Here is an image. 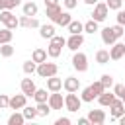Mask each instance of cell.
I'll return each instance as SVG.
<instances>
[{
  "mask_svg": "<svg viewBox=\"0 0 125 125\" xmlns=\"http://www.w3.org/2000/svg\"><path fill=\"white\" fill-rule=\"evenodd\" d=\"M64 45H66V39H64V37L53 35V37H51V43H49V49H47V55L53 57V59H57V57L62 53V47H64Z\"/></svg>",
  "mask_w": 125,
  "mask_h": 125,
  "instance_id": "obj_1",
  "label": "cell"
},
{
  "mask_svg": "<svg viewBox=\"0 0 125 125\" xmlns=\"http://www.w3.org/2000/svg\"><path fill=\"white\" fill-rule=\"evenodd\" d=\"M57 70H59V66H57L55 62H47V61H43V62L37 64V70H35V72H37L41 78H49V76H55Z\"/></svg>",
  "mask_w": 125,
  "mask_h": 125,
  "instance_id": "obj_2",
  "label": "cell"
},
{
  "mask_svg": "<svg viewBox=\"0 0 125 125\" xmlns=\"http://www.w3.org/2000/svg\"><path fill=\"white\" fill-rule=\"evenodd\" d=\"M0 21H2L4 27H8V29H16V27L20 25L18 18H16L10 10H0Z\"/></svg>",
  "mask_w": 125,
  "mask_h": 125,
  "instance_id": "obj_3",
  "label": "cell"
},
{
  "mask_svg": "<svg viewBox=\"0 0 125 125\" xmlns=\"http://www.w3.org/2000/svg\"><path fill=\"white\" fill-rule=\"evenodd\" d=\"M80 105H82V100L76 96V92H68L66 98H64V107H66L68 111H78Z\"/></svg>",
  "mask_w": 125,
  "mask_h": 125,
  "instance_id": "obj_4",
  "label": "cell"
},
{
  "mask_svg": "<svg viewBox=\"0 0 125 125\" xmlns=\"http://www.w3.org/2000/svg\"><path fill=\"white\" fill-rule=\"evenodd\" d=\"M72 66H74V70H78V72H86V70H88V57H86L84 53H74V57H72Z\"/></svg>",
  "mask_w": 125,
  "mask_h": 125,
  "instance_id": "obj_5",
  "label": "cell"
},
{
  "mask_svg": "<svg viewBox=\"0 0 125 125\" xmlns=\"http://www.w3.org/2000/svg\"><path fill=\"white\" fill-rule=\"evenodd\" d=\"M107 12H109L107 4H100V2H96V4H94V12H92V20H96L98 23L104 21V20L107 18Z\"/></svg>",
  "mask_w": 125,
  "mask_h": 125,
  "instance_id": "obj_6",
  "label": "cell"
},
{
  "mask_svg": "<svg viewBox=\"0 0 125 125\" xmlns=\"http://www.w3.org/2000/svg\"><path fill=\"white\" fill-rule=\"evenodd\" d=\"M25 102H27V96L21 92V94H16V96H12V98H10L8 107H10V109H23Z\"/></svg>",
  "mask_w": 125,
  "mask_h": 125,
  "instance_id": "obj_7",
  "label": "cell"
},
{
  "mask_svg": "<svg viewBox=\"0 0 125 125\" xmlns=\"http://www.w3.org/2000/svg\"><path fill=\"white\" fill-rule=\"evenodd\" d=\"M117 39H119V35L115 33L113 27H104V29H102V41H104L105 45H113Z\"/></svg>",
  "mask_w": 125,
  "mask_h": 125,
  "instance_id": "obj_8",
  "label": "cell"
},
{
  "mask_svg": "<svg viewBox=\"0 0 125 125\" xmlns=\"http://www.w3.org/2000/svg\"><path fill=\"white\" fill-rule=\"evenodd\" d=\"M82 43H84L82 33H70V37L66 39V45L70 51H78V47H82Z\"/></svg>",
  "mask_w": 125,
  "mask_h": 125,
  "instance_id": "obj_9",
  "label": "cell"
},
{
  "mask_svg": "<svg viewBox=\"0 0 125 125\" xmlns=\"http://www.w3.org/2000/svg\"><path fill=\"white\" fill-rule=\"evenodd\" d=\"M109 107H111V117H113V119H117L119 115L125 113V105H123V100H121V98H115Z\"/></svg>",
  "mask_w": 125,
  "mask_h": 125,
  "instance_id": "obj_10",
  "label": "cell"
},
{
  "mask_svg": "<svg viewBox=\"0 0 125 125\" xmlns=\"http://www.w3.org/2000/svg\"><path fill=\"white\" fill-rule=\"evenodd\" d=\"M35 90H37V86H35V82H33L31 78H23V80H21V92H23L27 98H33Z\"/></svg>",
  "mask_w": 125,
  "mask_h": 125,
  "instance_id": "obj_11",
  "label": "cell"
},
{
  "mask_svg": "<svg viewBox=\"0 0 125 125\" xmlns=\"http://www.w3.org/2000/svg\"><path fill=\"white\" fill-rule=\"evenodd\" d=\"M47 104L51 105V109H62V105H64V100H62V96H61L59 92H53V94L49 96Z\"/></svg>",
  "mask_w": 125,
  "mask_h": 125,
  "instance_id": "obj_12",
  "label": "cell"
},
{
  "mask_svg": "<svg viewBox=\"0 0 125 125\" xmlns=\"http://www.w3.org/2000/svg\"><path fill=\"white\" fill-rule=\"evenodd\" d=\"M88 119H90V123H94V125H102V123L105 121V111H104V109H92V111L88 113Z\"/></svg>",
  "mask_w": 125,
  "mask_h": 125,
  "instance_id": "obj_13",
  "label": "cell"
},
{
  "mask_svg": "<svg viewBox=\"0 0 125 125\" xmlns=\"http://www.w3.org/2000/svg\"><path fill=\"white\" fill-rule=\"evenodd\" d=\"M125 55V43H113L111 51H109V59L111 61H119Z\"/></svg>",
  "mask_w": 125,
  "mask_h": 125,
  "instance_id": "obj_14",
  "label": "cell"
},
{
  "mask_svg": "<svg viewBox=\"0 0 125 125\" xmlns=\"http://www.w3.org/2000/svg\"><path fill=\"white\" fill-rule=\"evenodd\" d=\"M62 88H64L66 92H78V88H80V82H78V78H74V76H68V78H64V80H62Z\"/></svg>",
  "mask_w": 125,
  "mask_h": 125,
  "instance_id": "obj_15",
  "label": "cell"
},
{
  "mask_svg": "<svg viewBox=\"0 0 125 125\" xmlns=\"http://www.w3.org/2000/svg\"><path fill=\"white\" fill-rule=\"evenodd\" d=\"M45 80H47V90H49V92H59V90L62 88V80L57 78V74H55V76H49V78H45Z\"/></svg>",
  "mask_w": 125,
  "mask_h": 125,
  "instance_id": "obj_16",
  "label": "cell"
},
{
  "mask_svg": "<svg viewBox=\"0 0 125 125\" xmlns=\"http://www.w3.org/2000/svg\"><path fill=\"white\" fill-rule=\"evenodd\" d=\"M115 98H117V96H115L113 92H105V90H104V92L98 96V102H100V105H104V107H109V105H111V102H113Z\"/></svg>",
  "mask_w": 125,
  "mask_h": 125,
  "instance_id": "obj_17",
  "label": "cell"
},
{
  "mask_svg": "<svg viewBox=\"0 0 125 125\" xmlns=\"http://www.w3.org/2000/svg\"><path fill=\"white\" fill-rule=\"evenodd\" d=\"M39 35H41L43 39H51V37L55 35V25H51V23H49V25H47V23H45V25H39Z\"/></svg>",
  "mask_w": 125,
  "mask_h": 125,
  "instance_id": "obj_18",
  "label": "cell"
},
{
  "mask_svg": "<svg viewBox=\"0 0 125 125\" xmlns=\"http://www.w3.org/2000/svg\"><path fill=\"white\" fill-rule=\"evenodd\" d=\"M61 12H62L61 4H57V6H47V8H45V14H47V18H49L51 21H55V18H57Z\"/></svg>",
  "mask_w": 125,
  "mask_h": 125,
  "instance_id": "obj_19",
  "label": "cell"
},
{
  "mask_svg": "<svg viewBox=\"0 0 125 125\" xmlns=\"http://www.w3.org/2000/svg\"><path fill=\"white\" fill-rule=\"evenodd\" d=\"M70 20H72V18H70V14H68V12H61V14H59V16L55 18V21H53V23H57V25H62V27H66V25L70 23Z\"/></svg>",
  "mask_w": 125,
  "mask_h": 125,
  "instance_id": "obj_20",
  "label": "cell"
},
{
  "mask_svg": "<svg viewBox=\"0 0 125 125\" xmlns=\"http://www.w3.org/2000/svg\"><path fill=\"white\" fill-rule=\"evenodd\" d=\"M35 109H37V117H47V115L51 113V105H49L47 102H39V104L35 105Z\"/></svg>",
  "mask_w": 125,
  "mask_h": 125,
  "instance_id": "obj_21",
  "label": "cell"
},
{
  "mask_svg": "<svg viewBox=\"0 0 125 125\" xmlns=\"http://www.w3.org/2000/svg\"><path fill=\"white\" fill-rule=\"evenodd\" d=\"M31 61L33 62H43V61H47V51L45 49H35L33 53H31Z\"/></svg>",
  "mask_w": 125,
  "mask_h": 125,
  "instance_id": "obj_22",
  "label": "cell"
},
{
  "mask_svg": "<svg viewBox=\"0 0 125 125\" xmlns=\"http://www.w3.org/2000/svg\"><path fill=\"white\" fill-rule=\"evenodd\" d=\"M70 33H82L84 31V23H80L78 20H70V23L66 25Z\"/></svg>",
  "mask_w": 125,
  "mask_h": 125,
  "instance_id": "obj_23",
  "label": "cell"
},
{
  "mask_svg": "<svg viewBox=\"0 0 125 125\" xmlns=\"http://www.w3.org/2000/svg\"><path fill=\"white\" fill-rule=\"evenodd\" d=\"M96 61H98L100 64H107V62H109V51L100 49V51L96 53Z\"/></svg>",
  "mask_w": 125,
  "mask_h": 125,
  "instance_id": "obj_24",
  "label": "cell"
},
{
  "mask_svg": "<svg viewBox=\"0 0 125 125\" xmlns=\"http://www.w3.org/2000/svg\"><path fill=\"white\" fill-rule=\"evenodd\" d=\"M23 14L29 16V18H33V16L37 14V4H35V2H27V4H23Z\"/></svg>",
  "mask_w": 125,
  "mask_h": 125,
  "instance_id": "obj_25",
  "label": "cell"
},
{
  "mask_svg": "<svg viewBox=\"0 0 125 125\" xmlns=\"http://www.w3.org/2000/svg\"><path fill=\"white\" fill-rule=\"evenodd\" d=\"M23 121H25L23 113H12V115L8 117V125H21Z\"/></svg>",
  "mask_w": 125,
  "mask_h": 125,
  "instance_id": "obj_26",
  "label": "cell"
},
{
  "mask_svg": "<svg viewBox=\"0 0 125 125\" xmlns=\"http://www.w3.org/2000/svg\"><path fill=\"white\" fill-rule=\"evenodd\" d=\"M0 55L6 57V59L12 57V55H14V47H12L10 43H2V45H0Z\"/></svg>",
  "mask_w": 125,
  "mask_h": 125,
  "instance_id": "obj_27",
  "label": "cell"
},
{
  "mask_svg": "<svg viewBox=\"0 0 125 125\" xmlns=\"http://www.w3.org/2000/svg\"><path fill=\"white\" fill-rule=\"evenodd\" d=\"M10 41H12V29H8V27L0 29V45L2 43H10Z\"/></svg>",
  "mask_w": 125,
  "mask_h": 125,
  "instance_id": "obj_28",
  "label": "cell"
},
{
  "mask_svg": "<svg viewBox=\"0 0 125 125\" xmlns=\"http://www.w3.org/2000/svg\"><path fill=\"white\" fill-rule=\"evenodd\" d=\"M80 100H82V102H94V100H96V96H94V92L90 90V86L82 90V96H80Z\"/></svg>",
  "mask_w": 125,
  "mask_h": 125,
  "instance_id": "obj_29",
  "label": "cell"
},
{
  "mask_svg": "<svg viewBox=\"0 0 125 125\" xmlns=\"http://www.w3.org/2000/svg\"><path fill=\"white\" fill-rule=\"evenodd\" d=\"M33 98H35V102H37V104H39V102H47V100H49L47 90H43V88H41V90L37 88V90H35V94H33Z\"/></svg>",
  "mask_w": 125,
  "mask_h": 125,
  "instance_id": "obj_30",
  "label": "cell"
},
{
  "mask_svg": "<svg viewBox=\"0 0 125 125\" xmlns=\"http://www.w3.org/2000/svg\"><path fill=\"white\" fill-rule=\"evenodd\" d=\"M84 31H86V33H96V31H98V21H96V20L86 21V23H84Z\"/></svg>",
  "mask_w": 125,
  "mask_h": 125,
  "instance_id": "obj_31",
  "label": "cell"
},
{
  "mask_svg": "<svg viewBox=\"0 0 125 125\" xmlns=\"http://www.w3.org/2000/svg\"><path fill=\"white\" fill-rule=\"evenodd\" d=\"M37 70V62H33V61H25L23 62V72L25 74H33Z\"/></svg>",
  "mask_w": 125,
  "mask_h": 125,
  "instance_id": "obj_32",
  "label": "cell"
},
{
  "mask_svg": "<svg viewBox=\"0 0 125 125\" xmlns=\"http://www.w3.org/2000/svg\"><path fill=\"white\" fill-rule=\"evenodd\" d=\"M23 117L25 119H35L37 117V109L35 107H29V105H23Z\"/></svg>",
  "mask_w": 125,
  "mask_h": 125,
  "instance_id": "obj_33",
  "label": "cell"
},
{
  "mask_svg": "<svg viewBox=\"0 0 125 125\" xmlns=\"http://www.w3.org/2000/svg\"><path fill=\"white\" fill-rule=\"evenodd\" d=\"M90 90H92V92H94V96L98 98V96H100V94H102V92H104L105 88H104V84H102V82L98 80V82H94V84H90Z\"/></svg>",
  "mask_w": 125,
  "mask_h": 125,
  "instance_id": "obj_34",
  "label": "cell"
},
{
  "mask_svg": "<svg viewBox=\"0 0 125 125\" xmlns=\"http://www.w3.org/2000/svg\"><path fill=\"white\" fill-rule=\"evenodd\" d=\"M100 82H102V84H104V88L107 90L109 86H113V76H111V74H104V76L100 78Z\"/></svg>",
  "mask_w": 125,
  "mask_h": 125,
  "instance_id": "obj_35",
  "label": "cell"
},
{
  "mask_svg": "<svg viewBox=\"0 0 125 125\" xmlns=\"http://www.w3.org/2000/svg\"><path fill=\"white\" fill-rule=\"evenodd\" d=\"M113 94H115L117 98H123V96H125V84H115V86H113Z\"/></svg>",
  "mask_w": 125,
  "mask_h": 125,
  "instance_id": "obj_36",
  "label": "cell"
},
{
  "mask_svg": "<svg viewBox=\"0 0 125 125\" xmlns=\"http://www.w3.org/2000/svg\"><path fill=\"white\" fill-rule=\"evenodd\" d=\"M121 2H123V0H107L105 4H107L109 10H121Z\"/></svg>",
  "mask_w": 125,
  "mask_h": 125,
  "instance_id": "obj_37",
  "label": "cell"
},
{
  "mask_svg": "<svg viewBox=\"0 0 125 125\" xmlns=\"http://www.w3.org/2000/svg\"><path fill=\"white\" fill-rule=\"evenodd\" d=\"M8 102H10V98H8L6 94H0V109L8 107Z\"/></svg>",
  "mask_w": 125,
  "mask_h": 125,
  "instance_id": "obj_38",
  "label": "cell"
},
{
  "mask_svg": "<svg viewBox=\"0 0 125 125\" xmlns=\"http://www.w3.org/2000/svg\"><path fill=\"white\" fill-rule=\"evenodd\" d=\"M20 4H21V0H6V10H12V8L20 6Z\"/></svg>",
  "mask_w": 125,
  "mask_h": 125,
  "instance_id": "obj_39",
  "label": "cell"
},
{
  "mask_svg": "<svg viewBox=\"0 0 125 125\" xmlns=\"http://www.w3.org/2000/svg\"><path fill=\"white\" fill-rule=\"evenodd\" d=\"M62 4H64V8H66V10H72V8H76V4H78V2H76V0H62Z\"/></svg>",
  "mask_w": 125,
  "mask_h": 125,
  "instance_id": "obj_40",
  "label": "cell"
},
{
  "mask_svg": "<svg viewBox=\"0 0 125 125\" xmlns=\"http://www.w3.org/2000/svg\"><path fill=\"white\" fill-rule=\"evenodd\" d=\"M117 23L125 25V10H117Z\"/></svg>",
  "mask_w": 125,
  "mask_h": 125,
  "instance_id": "obj_41",
  "label": "cell"
},
{
  "mask_svg": "<svg viewBox=\"0 0 125 125\" xmlns=\"http://www.w3.org/2000/svg\"><path fill=\"white\" fill-rule=\"evenodd\" d=\"M41 23H39V20L37 18H29V21H27V27H39Z\"/></svg>",
  "mask_w": 125,
  "mask_h": 125,
  "instance_id": "obj_42",
  "label": "cell"
},
{
  "mask_svg": "<svg viewBox=\"0 0 125 125\" xmlns=\"http://www.w3.org/2000/svg\"><path fill=\"white\" fill-rule=\"evenodd\" d=\"M55 125H70V119H68V117H59V119L55 121Z\"/></svg>",
  "mask_w": 125,
  "mask_h": 125,
  "instance_id": "obj_43",
  "label": "cell"
},
{
  "mask_svg": "<svg viewBox=\"0 0 125 125\" xmlns=\"http://www.w3.org/2000/svg\"><path fill=\"white\" fill-rule=\"evenodd\" d=\"M88 123H90L88 117H80V119H78V125H88Z\"/></svg>",
  "mask_w": 125,
  "mask_h": 125,
  "instance_id": "obj_44",
  "label": "cell"
},
{
  "mask_svg": "<svg viewBox=\"0 0 125 125\" xmlns=\"http://www.w3.org/2000/svg\"><path fill=\"white\" fill-rule=\"evenodd\" d=\"M59 4V0H45V8L47 6H57Z\"/></svg>",
  "mask_w": 125,
  "mask_h": 125,
  "instance_id": "obj_45",
  "label": "cell"
},
{
  "mask_svg": "<svg viewBox=\"0 0 125 125\" xmlns=\"http://www.w3.org/2000/svg\"><path fill=\"white\" fill-rule=\"evenodd\" d=\"M117 119H119V123H121V125H125V113H123V115H119Z\"/></svg>",
  "mask_w": 125,
  "mask_h": 125,
  "instance_id": "obj_46",
  "label": "cell"
},
{
  "mask_svg": "<svg viewBox=\"0 0 125 125\" xmlns=\"http://www.w3.org/2000/svg\"><path fill=\"white\" fill-rule=\"evenodd\" d=\"M0 10H6V0H0Z\"/></svg>",
  "mask_w": 125,
  "mask_h": 125,
  "instance_id": "obj_47",
  "label": "cell"
},
{
  "mask_svg": "<svg viewBox=\"0 0 125 125\" xmlns=\"http://www.w3.org/2000/svg\"><path fill=\"white\" fill-rule=\"evenodd\" d=\"M84 2H86V4H90V6H94V4L98 2V0H84Z\"/></svg>",
  "mask_w": 125,
  "mask_h": 125,
  "instance_id": "obj_48",
  "label": "cell"
},
{
  "mask_svg": "<svg viewBox=\"0 0 125 125\" xmlns=\"http://www.w3.org/2000/svg\"><path fill=\"white\" fill-rule=\"evenodd\" d=\"M121 100H123V105H125V96H123V98H121Z\"/></svg>",
  "mask_w": 125,
  "mask_h": 125,
  "instance_id": "obj_49",
  "label": "cell"
},
{
  "mask_svg": "<svg viewBox=\"0 0 125 125\" xmlns=\"http://www.w3.org/2000/svg\"><path fill=\"white\" fill-rule=\"evenodd\" d=\"M0 111H2V109H0Z\"/></svg>",
  "mask_w": 125,
  "mask_h": 125,
  "instance_id": "obj_50",
  "label": "cell"
}]
</instances>
